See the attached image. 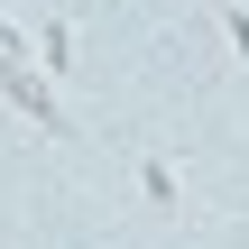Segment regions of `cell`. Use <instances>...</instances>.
<instances>
[{
  "mask_svg": "<svg viewBox=\"0 0 249 249\" xmlns=\"http://www.w3.org/2000/svg\"><path fill=\"white\" fill-rule=\"evenodd\" d=\"M139 194H148L157 213H176V203H185V194H176V166H166V157H139Z\"/></svg>",
  "mask_w": 249,
  "mask_h": 249,
  "instance_id": "2",
  "label": "cell"
},
{
  "mask_svg": "<svg viewBox=\"0 0 249 249\" xmlns=\"http://www.w3.org/2000/svg\"><path fill=\"white\" fill-rule=\"evenodd\" d=\"M37 65H46V74H65V65H74V28H65V18H46V28H37Z\"/></svg>",
  "mask_w": 249,
  "mask_h": 249,
  "instance_id": "3",
  "label": "cell"
},
{
  "mask_svg": "<svg viewBox=\"0 0 249 249\" xmlns=\"http://www.w3.org/2000/svg\"><path fill=\"white\" fill-rule=\"evenodd\" d=\"M0 92H9V111L37 129V139H74V120H65V102L46 92V65L28 55V65H0Z\"/></svg>",
  "mask_w": 249,
  "mask_h": 249,
  "instance_id": "1",
  "label": "cell"
},
{
  "mask_svg": "<svg viewBox=\"0 0 249 249\" xmlns=\"http://www.w3.org/2000/svg\"><path fill=\"white\" fill-rule=\"evenodd\" d=\"M222 37H231V55L249 65V9H240V0H222Z\"/></svg>",
  "mask_w": 249,
  "mask_h": 249,
  "instance_id": "4",
  "label": "cell"
},
{
  "mask_svg": "<svg viewBox=\"0 0 249 249\" xmlns=\"http://www.w3.org/2000/svg\"><path fill=\"white\" fill-rule=\"evenodd\" d=\"M28 55H37V37H18V28L0 18V65H28Z\"/></svg>",
  "mask_w": 249,
  "mask_h": 249,
  "instance_id": "5",
  "label": "cell"
}]
</instances>
